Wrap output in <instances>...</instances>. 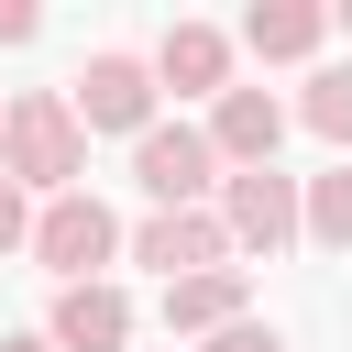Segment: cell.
<instances>
[{"instance_id": "6da1fadb", "label": "cell", "mask_w": 352, "mask_h": 352, "mask_svg": "<svg viewBox=\"0 0 352 352\" xmlns=\"http://www.w3.org/2000/svg\"><path fill=\"white\" fill-rule=\"evenodd\" d=\"M0 176L11 187H44V198H77L88 176V121L66 110V88H22L0 110Z\"/></svg>"}, {"instance_id": "7a4b0ae2", "label": "cell", "mask_w": 352, "mask_h": 352, "mask_svg": "<svg viewBox=\"0 0 352 352\" xmlns=\"http://www.w3.org/2000/svg\"><path fill=\"white\" fill-rule=\"evenodd\" d=\"M132 187H143L154 209H209V187H220L209 132H198V121H154V132L132 143Z\"/></svg>"}, {"instance_id": "3957f363", "label": "cell", "mask_w": 352, "mask_h": 352, "mask_svg": "<svg viewBox=\"0 0 352 352\" xmlns=\"http://www.w3.org/2000/svg\"><path fill=\"white\" fill-rule=\"evenodd\" d=\"M220 220H231V253H286L308 231V187L275 165H242V176H220Z\"/></svg>"}, {"instance_id": "277c9868", "label": "cell", "mask_w": 352, "mask_h": 352, "mask_svg": "<svg viewBox=\"0 0 352 352\" xmlns=\"http://www.w3.org/2000/svg\"><path fill=\"white\" fill-rule=\"evenodd\" d=\"M121 253V220L77 187V198H44V220H33V264L44 275H66V286H99V264Z\"/></svg>"}, {"instance_id": "5b68a950", "label": "cell", "mask_w": 352, "mask_h": 352, "mask_svg": "<svg viewBox=\"0 0 352 352\" xmlns=\"http://www.w3.org/2000/svg\"><path fill=\"white\" fill-rule=\"evenodd\" d=\"M66 110L88 121V132H154V66L143 55H88L77 66V88H66Z\"/></svg>"}, {"instance_id": "8992f818", "label": "cell", "mask_w": 352, "mask_h": 352, "mask_svg": "<svg viewBox=\"0 0 352 352\" xmlns=\"http://www.w3.org/2000/svg\"><path fill=\"white\" fill-rule=\"evenodd\" d=\"M132 264H154L165 286L220 275V264H231V220H220V209H154V220L132 231Z\"/></svg>"}, {"instance_id": "52a82bcc", "label": "cell", "mask_w": 352, "mask_h": 352, "mask_svg": "<svg viewBox=\"0 0 352 352\" xmlns=\"http://www.w3.org/2000/svg\"><path fill=\"white\" fill-rule=\"evenodd\" d=\"M154 77H165L176 99H209V110H220V99H231V33H220V22H176V33L154 44Z\"/></svg>"}, {"instance_id": "ba28073f", "label": "cell", "mask_w": 352, "mask_h": 352, "mask_svg": "<svg viewBox=\"0 0 352 352\" xmlns=\"http://www.w3.org/2000/svg\"><path fill=\"white\" fill-rule=\"evenodd\" d=\"M275 143H286V110H275V88H231L220 110H209V154L242 176V165H275Z\"/></svg>"}, {"instance_id": "9c48e42d", "label": "cell", "mask_w": 352, "mask_h": 352, "mask_svg": "<svg viewBox=\"0 0 352 352\" xmlns=\"http://www.w3.org/2000/svg\"><path fill=\"white\" fill-rule=\"evenodd\" d=\"M44 341H55V352H121V341H132V297H121L110 275H99V286H66Z\"/></svg>"}, {"instance_id": "30bf717a", "label": "cell", "mask_w": 352, "mask_h": 352, "mask_svg": "<svg viewBox=\"0 0 352 352\" xmlns=\"http://www.w3.org/2000/svg\"><path fill=\"white\" fill-rule=\"evenodd\" d=\"M242 44H253L264 66H297V55L330 44V11H319V0H253V11H242Z\"/></svg>"}, {"instance_id": "8fae6325", "label": "cell", "mask_w": 352, "mask_h": 352, "mask_svg": "<svg viewBox=\"0 0 352 352\" xmlns=\"http://www.w3.org/2000/svg\"><path fill=\"white\" fill-rule=\"evenodd\" d=\"M242 297H253V275H242V264H220V275H187V286H165V330H198V341H209V330L253 319Z\"/></svg>"}, {"instance_id": "7c38bea8", "label": "cell", "mask_w": 352, "mask_h": 352, "mask_svg": "<svg viewBox=\"0 0 352 352\" xmlns=\"http://www.w3.org/2000/svg\"><path fill=\"white\" fill-rule=\"evenodd\" d=\"M308 242H319V253H352V165L308 176Z\"/></svg>"}, {"instance_id": "4fadbf2b", "label": "cell", "mask_w": 352, "mask_h": 352, "mask_svg": "<svg viewBox=\"0 0 352 352\" xmlns=\"http://www.w3.org/2000/svg\"><path fill=\"white\" fill-rule=\"evenodd\" d=\"M297 121H308L319 143H352V66H319L308 99H297Z\"/></svg>"}, {"instance_id": "5bb4252c", "label": "cell", "mask_w": 352, "mask_h": 352, "mask_svg": "<svg viewBox=\"0 0 352 352\" xmlns=\"http://www.w3.org/2000/svg\"><path fill=\"white\" fill-rule=\"evenodd\" d=\"M198 352H286V330H275V319H231V330H209Z\"/></svg>"}, {"instance_id": "9a60e30c", "label": "cell", "mask_w": 352, "mask_h": 352, "mask_svg": "<svg viewBox=\"0 0 352 352\" xmlns=\"http://www.w3.org/2000/svg\"><path fill=\"white\" fill-rule=\"evenodd\" d=\"M22 242H33V209H22V187L0 176V253H22Z\"/></svg>"}, {"instance_id": "2e32d148", "label": "cell", "mask_w": 352, "mask_h": 352, "mask_svg": "<svg viewBox=\"0 0 352 352\" xmlns=\"http://www.w3.org/2000/svg\"><path fill=\"white\" fill-rule=\"evenodd\" d=\"M44 22H33V0H0V44H33Z\"/></svg>"}, {"instance_id": "e0dca14e", "label": "cell", "mask_w": 352, "mask_h": 352, "mask_svg": "<svg viewBox=\"0 0 352 352\" xmlns=\"http://www.w3.org/2000/svg\"><path fill=\"white\" fill-rule=\"evenodd\" d=\"M0 352H55V341H44V330H11V341H0Z\"/></svg>"}, {"instance_id": "ac0fdd59", "label": "cell", "mask_w": 352, "mask_h": 352, "mask_svg": "<svg viewBox=\"0 0 352 352\" xmlns=\"http://www.w3.org/2000/svg\"><path fill=\"white\" fill-rule=\"evenodd\" d=\"M341 33H352V11H341Z\"/></svg>"}]
</instances>
